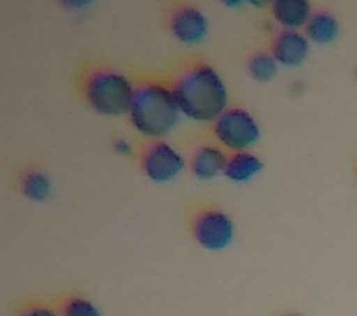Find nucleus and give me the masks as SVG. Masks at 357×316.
I'll return each instance as SVG.
<instances>
[{"label":"nucleus","instance_id":"obj_1","mask_svg":"<svg viewBox=\"0 0 357 316\" xmlns=\"http://www.w3.org/2000/svg\"><path fill=\"white\" fill-rule=\"evenodd\" d=\"M172 89L181 114L192 121L214 123L227 110V86L206 61L195 60L181 67L173 77Z\"/></svg>","mask_w":357,"mask_h":316},{"label":"nucleus","instance_id":"obj_2","mask_svg":"<svg viewBox=\"0 0 357 316\" xmlns=\"http://www.w3.org/2000/svg\"><path fill=\"white\" fill-rule=\"evenodd\" d=\"M181 108L173 95L172 82L164 80H142L134 84L132 103L128 119L142 136L149 140H162L181 121Z\"/></svg>","mask_w":357,"mask_h":316},{"label":"nucleus","instance_id":"obj_3","mask_svg":"<svg viewBox=\"0 0 357 316\" xmlns=\"http://www.w3.org/2000/svg\"><path fill=\"white\" fill-rule=\"evenodd\" d=\"M80 91L91 110L100 116L119 117L130 110L134 84L121 71L99 63L84 69Z\"/></svg>","mask_w":357,"mask_h":316},{"label":"nucleus","instance_id":"obj_4","mask_svg":"<svg viewBox=\"0 0 357 316\" xmlns=\"http://www.w3.org/2000/svg\"><path fill=\"white\" fill-rule=\"evenodd\" d=\"M212 134L225 149L242 153L259 142L261 127L250 112L240 106H233L212 123Z\"/></svg>","mask_w":357,"mask_h":316},{"label":"nucleus","instance_id":"obj_5","mask_svg":"<svg viewBox=\"0 0 357 316\" xmlns=\"http://www.w3.org/2000/svg\"><path fill=\"white\" fill-rule=\"evenodd\" d=\"M167 30L184 45H197L208 33V21L199 6L190 0H172L166 6Z\"/></svg>","mask_w":357,"mask_h":316},{"label":"nucleus","instance_id":"obj_6","mask_svg":"<svg viewBox=\"0 0 357 316\" xmlns=\"http://www.w3.org/2000/svg\"><path fill=\"white\" fill-rule=\"evenodd\" d=\"M192 234L203 250L222 251L233 242V220L220 209H205L194 218Z\"/></svg>","mask_w":357,"mask_h":316},{"label":"nucleus","instance_id":"obj_7","mask_svg":"<svg viewBox=\"0 0 357 316\" xmlns=\"http://www.w3.org/2000/svg\"><path fill=\"white\" fill-rule=\"evenodd\" d=\"M186 167L184 156L164 140L153 142L142 153V172L153 183H169Z\"/></svg>","mask_w":357,"mask_h":316},{"label":"nucleus","instance_id":"obj_8","mask_svg":"<svg viewBox=\"0 0 357 316\" xmlns=\"http://www.w3.org/2000/svg\"><path fill=\"white\" fill-rule=\"evenodd\" d=\"M270 52L279 66L298 67L309 54V39L298 30H279L272 39Z\"/></svg>","mask_w":357,"mask_h":316},{"label":"nucleus","instance_id":"obj_9","mask_svg":"<svg viewBox=\"0 0 357 316\" xmlns=\"http://www.w3.org/2000/svg\"><path fill=\"white\" fill-rule=\"evenodd\" d=\"M229 156L216 145H201L192 153L190 172L199 181H212L225 173Z\"/></svg>","mask_w":357,"mask_h":316},{"label":"nucleus","instance_id":"obj_10","mask_svg":"<svg viewBox=\"0 0 357 316\" xmlns=\"http://www.w3.org/2000/svg\"><path fill=\"white\" fill-rule=\"evenodd\" d=\"M270 11L283 30H300L312 15L309 0H272Z\"/></svg>","mask_w":357,"mask_h":316},{"label":"nucleus","instance_id":"obj_11","mask_svg":"<svg viewBox=\"0 0 357 316\" xmlns=\"http://www.w3.org/2000/svg\"><path fill=\"white\" fill-rule=\"evenodd\" d=\"M305 36L312 43L326 45L331 43L339 36V21L328 10L312 11L311 19L305 24Z\"/></svg>","mask_w":357,"mask_h":316},{"label":"nucleus","instance_id":"obj_12","mask_svg":"<svg viewBox=\"0 0 357 316\" xmlns=\"http://www.w3.org/2000/svg\"><path fill=\"white\" fill-rule=\"evenodd\" d=\"M262 172V160L253 153L242 151V153H233L229 156L227 166H225V177L233 183H248L253 177H257Z\"/></svg>","mask_w":357,"mask_h":316},{"label":"nucleus","instance_id":"obj_13","mask_svg":"<svg viewBox=\"0 0 357 316\" xmlns=\"http://www.w3.org/2000/svg\"><path fill=\"white\" fill-rule=\"evenodd\" d=\"M278 66L279 63L275 61L272 52L259 50L248 61V71H250L251 78L257 80V82H270L278 73Z\"/></svg>","mask_w":357,"mask_h":316},{"label":"nucleus","instance_id":"obj_14","mask_svg":"<svg viewBox=\"0 0 357 316\" xmlns=\"http://www.w3.org/2000/svg\"><path fill=\"white\" fill-rule=\"evenodd\" d=\"M22 195L28 197L30 201H41L49 200L50 195V181L47 175H43L41 172H30L22 177L21 183Z\"/></svg>","mask_w":357,"mask_h":316},{"label":"nucleus","instance_id":"obj_15","mask_svg":"<svg viewBox=\"0 0 357 316\" xmlns=\"http://www.w3.org/2000/svg\"><path fill=\"white\" fill-rule=\"evenodd\" d=\"M60 316H100V311L95 307L93 301L82 296H73L67 298L61 306Z\"/></svg>","mask_w":357,"mask_h":316},{"label":"nucleus","instance_id":"obj_16","mask_svg":"<svg viewBox=\"0 0 357 316\" xmlns=\"http://www.w3.org/2000/svg\"><path fill=\"white\" fill-rule=\"evenodd\" d=\"M19 316H60L58 313L49 306H30L26 309H22Z\"/></svg>","mask_w":357,"mask_h":316},{"label":"nucleus","instance_id":"obj_17","mask_svg":"<svg viewBox=\"0 0 357 316\" xmlns=\"http://www.w3.org/2000/svg\"><path fill=\"white\" fill-rule=\"evenodd\" d=\"M58 4H61L67 10H84L95 2V0H56Z\"/></svg>","mask_w":357,"mask_h":316},{"label":"nucleus","instance_id":"obj_18","mask_svg":"<svg viewBox=\"0 0 357 316\" xmlns=\"http://www.w3.org/2000/svg\"><path fill=\"white\" fill-rule=\"evenodd\" d=\"M220 2L229 6V8H238V6H244L245 2H250V0H220Z\"/></svg>","mask_w":357,"mask_h":316},{"label":"nucleus","instance_id":"obj_19","mask_svg":"<svg viewBox=\"0 0 357 316\" xmlns=\"http://www.w3.org/2000/svg\"><path fill=\"white\" fill-rule=\"evenodd\" d=\"M250 4L257 6V8H266V6L272 4V0H250Z\"/></svg>","mask_w":357,"mask_h":316},{"label":"nucleus","instance_id":"obj_20","mask_svg":"<svg viewBox=\"0 0 357 316\" xmlns=\"http://www.w3.org/2000/svg\"><path fill=\"white\" fill-rule=\"evenodd\" d=\"M116 147H117V149H121L119 153H123V155H128V153H130V147H128L127 142H123V140L116 145Z\"/></svg>","mask_w":357,"mask_h":316},{"label":"nucleus","instance_id":"obj_21","mask_svg":"<svg viewBox=\"0 0 357 316\" xmlns=\"http://www.w3.org/2000/svg\"><path fill=\"white\" fill-rule=\"evenodd\" d=\"M283 316H301V315H296V313H290V315H283Z\"/></svg>","mask_w":357,"mask_h":316},{"label":"nucleus","instance_id":"obj_22","mask_svg":"<svg viewBox=\"0 0 357 316\" xmlns=\"http://www.w3.org/2000/svg\"><path fill=\"white\" fill-rule=\"evenodd\" d=\"M356 75H357V73H356Z\"/></svg>","mask_w":357,"mask_h":316}]
</instances>
